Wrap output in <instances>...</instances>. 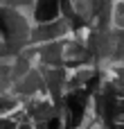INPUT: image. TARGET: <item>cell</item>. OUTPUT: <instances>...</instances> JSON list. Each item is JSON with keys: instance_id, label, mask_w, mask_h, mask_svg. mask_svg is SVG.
Wrapping results in <instances>:
<instances>
[{"instance_id": "1", "label": "cell", "mask_w": 124, "mask_h": 129, "mask_svg": "<svg viewBox=\"0 0 124 129\" xmlns=\"http://www.w3.org/2000/svg\"><path fill=\"white\" fill-rule=\"evenodd\" d=\"M72 23L63 16L47 20V23H34L32 32H29V45H41V43H50V41H61L68 39L72 34Z\"/></svg>"}, {"instance_id": "2", "label": "cell", "mask_w": 124, "mask_h": 129, "mask_svg": "<svg viewBox=\"0 0 124 129\" xmlns=\"http://www.w3.org/2000/svg\"><path fill=\"white\" fill-rule=\"evenodd\" d=\"M9 93H14L23 104H25V102H29V100H34V98L45 95V79H43L41 66L36 63V66H34L25 77H20L18 82H14Z\"/></svg>"}, {"instance_id": "3", "label": "cell", "mask_w": 124, "mask_h": 129, "mask_svg": "<svg viewBox=\"0 0 124 129\" xmlns=\"http://www.w3.org/2000/svg\"><path fill=\"white\" fill-rule=\"evenodd\" d=\"M63 43H66V39L36 45V63H38V66H50V68H54V66H66Z\"/></svg>"}]
</instances>
